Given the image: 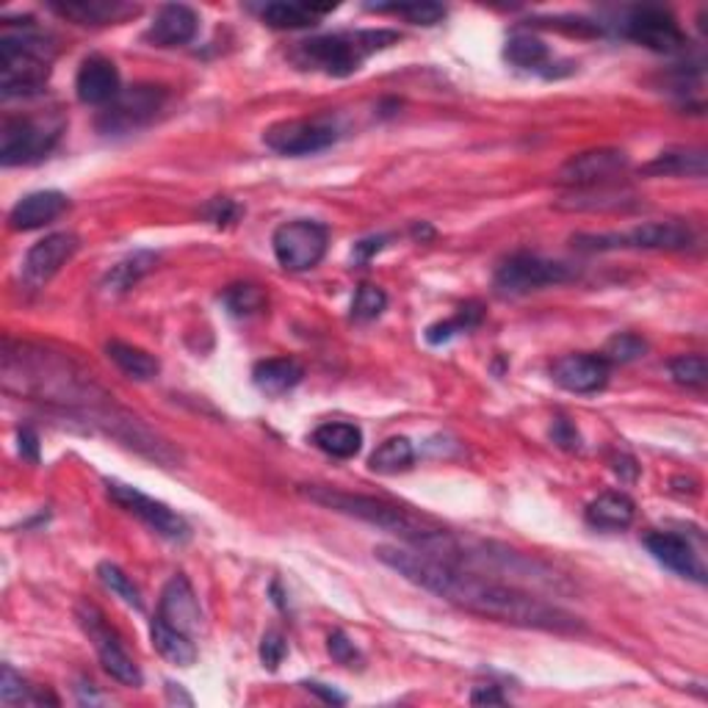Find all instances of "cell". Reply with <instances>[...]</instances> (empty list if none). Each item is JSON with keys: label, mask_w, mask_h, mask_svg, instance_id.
Wrapping results in <instances>:
<instances>
[{"label": "cell", "mask_w": 708, "mask_h": 708, "mask_svg": "<svg viewBox=\"0 0 708 708\" xmlns=\"http://www.w3.org/2000/svg\"><path fill=\"white\" fill-rule=\"evenodd\" d=\"M374 553L382 564H387L409 584L427 589V593L438 595V598L449 600L471 615L507 622V626L537 628V631L576 633L584 628L571 611L559 609V606L548 604V600L537 598L515 584L484 576V573L438 562V559L413 551V548L380 546Z\"/></svg>", "instance_id": "6da1fadb"}, {"label": "cell", "mask_w": 708, "mask_h": 708, "mask_svg": "<svg viewBox=\"0 0 708 708\" xmlns=\"http://www.w3.org/2000/svg\"><path fill=\"white\" fill-rule=\"evenodd\" d=\"M302 493H305L311 502L333 509V513L349 515V518H358L363 520V524L377 526V529L387 531V535H396L398 540L407 542V548L420 553L427 551V548L446 531L443 526L435 524L427 515H418L413 513V509L385 502V498H374V495L344 493V490L333 487H302Z\"/></svg>", "instance_id": "7a4b0ae2"}, {"label": "cell", "mask_w": 708, "mask_h": 708, "mask_svg": "<svg viewBox=\"0 0 708 708\" xmlns=\"http://www.w3.org/2000/svg\"><path fill=\"white\" fill-rule=\"evenodd\" d=\"M56 56L50 36L34 29L25 20L20 31H7L0 36V89L3 100L34 98L45 89L50 78V64Z\"/></svg>", "instance_id": "3957f363"}, {"label": "cell", "mask_w": 708, "mask_h": 708, "mask_svg": "<svg viewBox=\"0 0 708 708\" xmlns=\"http://www.w3.org/2000/svg\"><path fill=\"white\" fill-rule=\"evenodd\" d=\"M396 31H344V34L316 36V40L302 42L294 53L296 64L305 69H322L327 76L346 78L358 72L360 64L377 50L396 45Z\"/></svg>", "instance_id": "277c9868"}, {"label": "cell", "mask_w": 708, "mask_h": 708, "mask_svg": "<svg viewBox=\"0 0 708 708\" xmlns=\"http://www.w3.org/2000/svg\"><path fill=\"white\" fill-rule=\"evenodd\" d=\"M64 131L61 120H31V116H9L0 133V161L3 167L36 164L56 147Z\"/></svg>", "instance_id": "5b68a950"}, {"label": "cell", "mask_w": 708, "mask_h": 708, "mask_svg": "<svg viewBox=\"0 0 708 708\" xmlns=\"http://www.w3.org/2000/svg\"><path fill=\"white\" fill-rule=\"evenodd\" d=\"M578 249H653V252H681L695 244V233L686 222H648L622 236H576Z\"/></svg>", "instance_id": "8992f818"}, {"label": "cell", "mask_w": 708, "mask_h": 708, "mask_svg": "<svg viewBox=\"0 0 708 708\" xmlns=\"http://www.w3.org/2000/svg\"><path fill=\"white\" fill-rule=\"evenodd\" d=\"M76 617H78V626L83 628V633H87L89 642H92L94 651H98V659L100 664H103L105 673L125 686H142V670L136 667L133 656L125 651L120 633L105 622L103 611H100L94 604H87V600H83V604H78Z\"/></svg>", "instance_id": "52a82bcc"}, {"label": "cell", "mask_w": 708, "mask_h": 708, "mask_svg": "<svg viewBox=\"0 0 708 708\" xmlns=\"http://www.w3.org/2000/svg\"><path fill=\"white\" fill-rule=\"evenodd\" d=\"M573 277L571 266L559 260H546L540 255L518 252L504 260L495 271V291L504 296H520L529 291L548 289V285H562Z\"/></svg>", "instance_id": "ba28073f"}, {"label": "cell", "mask_w": 708, "mask_h": 708, "mask_svg": "<svg viewBox=\"0 0 708 708\" xmlns=\"http://www.w3.org/2000/svg\"><path fill=\"white\" fill-rule=\"evenodd\" d=\"M327 227L313 220L285 222V225L277 227L274 238H271L277 263L289 271H307L322 263V258L327 255Z\"/></svg>", "instance_id": "9c48e42d"}, {"label": "cell", "mask_w": 708, "mask_h": 708, "mask_svg": "<svg viewBox=\"0 0 708 708\" xmlns=\"http://www.w3.org/2000/svg\"><path fill=\"white\" fill-rule=\"evenodd\" d=\"M164 100H167L164 87L138 83V87L122 89V92L103 109L98 127L103 133H109V136H122V133L138 131V127H145L150 120H156Z\"/></svg>", "instance_id": "30bf717a"}, {"label": "cell", "mask_w": 708, "mask_h": 708, "mask_svg": "<svg viewBox=\"0 0 708 708\" xmlns=\"http://www.w3.org/2000/svg\"><path fill=\"white\" fill-rule=\"evenodd\" d=\"M263 142L280 156H313L338 142V127L329 120H285L271 125Z\"/></svg>", "instance_id": "8fae6325"}, {"label": "cell", "mask_w": 708, "mask_h": 708, "mask_svg": "<svg viewBox=\"0 0 708 708\" xmlns=\"http://www.w3.org/2000/svg\"><path fill=\"white\" fill-rule=\"evenodd\" d=\"M105 487H109L111 502L120 504L125 513L136 515V518L142 520V524L150 526L156 535L167 537V540H178V542L189 537V524H186V520L180 518L175 509H169L167 504L156 502V498L145 495L142 490L131 487V484L109 482Z\"/></svg>", "instance_id": "7c38bea8"}, {"label": "cell", "mask_w": 708, "mask_h": 708, "mask_svg": "<svg viewBox=\"0 0 708 708\" xmlns=\"http://www.w3.org/2000/svg\"><path fill=\"white\" fill-rule=\"evenodd\" d=\"M628 158L620 150H587L567 158L559 169V183L571 189H600V186H615L626 175Z\"/></svg>", "instance_id": "4fadbf2b"}, {"label": "cell", "mask_w": 708, "mask_h": 708, "mask_svg": "<svg viewBox=\"0 0 708 708\" xmlns=\"http://www.w3.org/2000/svg\"><path fill=\"white\" fill-rule=\"evenodd\" d=\"M626 36L637 45H645L656 53H673L686 45V36L681 31L678 20L667 9L640 7L633 9L626 20Z\"/></svg>", "instance_id": "5bb4252c"}, {"label": "cell", "mask_w": 708, "mask_h": 708, "mask_svg": "<svg viewBox=\"0 0 708 708\" xmlns=\"http://www.w3.org/2000/svg\"><path fill=\"white\" fill-rule=\"evenodd\" d=\"M78 236L72 233H53V236L42 238L40 244L29 249L23 260V282L25 289H42L47 280L58 274L64 263L78 252Z\"/></svg>", "instance_id": "9a60e30c"}, {"label": "cell", "mask_w": 708, "mask_h": 708, "mask_svg": "<svg viewBox=\"0 0 708 708\" xmlns=\"http://www.w3.org/2000/svg\"><path fill=\"white\" fill-rule=\"evenodd\" d=\"M611 366L606 363L600 355H587V351H578V355H564L553 363L551 377L559 387L571 393H598L604 391L606 382H609Z\"/></svg>", "instance_id": "2e32d148"}, {"label": "cell", "mask_w": 708, "mask_h": 708, "mask_svg": "<svg viewBox=\"0 0 708 708\" xmlns=\"http://www.w3.org/2000/svg\"><path fill=\"white\" fill-rule=\"evenodd\" d=\"M648 551L653 553L656 562H662L667 571L678 573V576L692 578V582L703 584L706 582V567L697 559L695 548L684 540L681 535H673V531H651L645 537Z\"/></svg>", "instance_id": "e0dca14e"}, {"label": "cell", "mask_w": 708, "mask_h": 708, "mask_svg": "<svg viewBox=\"0 0 708 708\" xmlns=\"http://www.w3.org/2000/svg\"><path fill=\"white\" fill-rule=\"evenodd\" d=\"M120 72L105 56H89L76 78V94L87 105H109L120 94Z\"/></svg>", "instance_id": "ac0fdd59"}, {"label": "cell", "mask_w": 708, "mask_h": 708, "mask_svg": "<svg viewBox=\"0 0 708 708\" xmlns=\"http://www.w3.org/2000/svg\"><path fill=\"white\" fill-rule=\"evenodd\" d=\"M196 31H200V18H196L194 9L186 7V3H167V7L158 9L145 40L158 47H178L189 45Z\"/></svg>", "instance_id": "d6986e66"}, {"label": "cell", "mask_w": 708, "mask_h": 708, "mask_svg": "<svg viewBox=\"0 0 708 708\" xmlns=\"http://www.w3.org/2000/svg\"><path fill=\"white\" fill-rule=\"evenodd\" d=\"M69 207L67 194L61 191H34V194L23 196L9 214V227L12 231H40V227L50 225L53 220L64 214Z\"/></svg>", "instance_id": "ffe728a7"}, {"label": "cell", "mask_w": 708, "mask_h": 708, "mask_svg": "<svg viewBox=\"0 0 708 708\" xmlns=\"http://www.w3.org/2000/svg\"><path fill=\"white\" fill-rule=\"evenodd\" d=\"M158 617H164L169 626L180 628V631L189 633V637L200 628V604H196L194 589H191L189 578H186L183 573H178V576L164 587Z\"/></svg>", "instance_id": "44dd1931"}, {"label": "cell", "mask_w": 708, "mask_h": 708, "mask_svg": "<svg viewBox=\"0 0 708 708\" xmlns=\"http://www.w3.org/2000/svg\"><path fill=\"white\" fill-rule=\"evenodd\" d=\"M56 14L76 20L78 25H109L136 18L138 7L122 3V0H67V3H50Z\"/></svg>", "instance_id": "7402d4cb"}, {"label": "cell", "mask_w": 708, "mask_h": 708, "mask_svg": "<svg viewBox=\"0 0 708 708\" xmlns=\"http://www.w3.org/2000/svg\"><path fill=\"white\" fill-rule=\"evenodd\" d=\"M637 518V504L628 498L626 493H604L598 495L593 504L587 507V524L593 529H604V531H620L628 529Z\"/></svg>", "instance_id": "603a6c76"}, {"label": "cell", "mask_w": 708, "mask_h": 708, "mask_svg": "<svg viewBox=\"0 0 708 708\" xmlns=\"http://www.w3.org/2000/svg\"><path fill=\"white\" fill-rule=\"evenodd\" d=\"M153 648L161 653L167 662L178 664V667H191L196 662V645L189 633H183L180 628L169 626L164 617H156L150 626Z\"/></svg>", "instance_id": "cb8c5ba5"}, {"label": "cell", "mask_w": 708, "mask_h": 708, "mask_svg": "<svg viewBox=\"0 0 708 708\" xmlns=\"http://www.w3.org/2000/svg\"><path fill=\"white\" fill-rule=\"evenodd\" d=\"M313 443L335 460H351V457H358L360 446H363V432L355 424L333 420V424H322L313 432Z\"/></svg>", "instance_id": "d4e9b609"}, {"label": "cell", "mask_w": 708, "mask_h": 708, "mask_svg": "<svg viewBox=\"0 0 708 708\" xmlns=\"http://www.w3.org/2000/svg\"><path fill=\"white\" fill-rule=\"evenodd\" d=\"M305 377L302 366L291 358H274V360H263V363L255 366L252 380L255 385L260 387L269 396H280V393H289L291 387H296Z\"/></svg>", "instance_id": "484cf974"}, {"label": "cell", "mask_w": 708, "mask_h": 708, "mask_svg": "<svg viewBox=\"0 0 708 708\" xmlns=\"http://www.w3.org/2000/svg\"><path fill=\"white\" fill-rule=\"evenodd\" d=\"M105 351H109L111 363H114L122 374L131 377V380L147 382L158 374V369H161L150 351L138 349V346L133 344H125V340H111V344L105 346Z\"/></svg>", "instance_id": "4316f807"}, {"label": "cell", "mask_w": 708, "mask_h": 708, "mask_svg": "<svg viewBox=\"0 0 708 708\" xmlns=\"http://www.w3.org/2000/svg\"><path fill=\"white\" fill-rule=\"evenodd\" d=\"M642 175H656V178H670V175H686V178H703L706 175V153L703 150H667L653 158L651 164L642 167Z\"/></svg>", "instance_id": "83f0119b"}, {"label": "cell", "mask_w": 708, "mask_h": 708, "mask_svg": "<svg viewBox=\"0 0 708 708\" xmlns=\"http://www.w3.org/2000/svg\"><path fill=\"white\" fill-rule=\"evenodd\" d=\"M329 7H311V3H269L263 7L260 18L271 29H307L316 25Z\"/></svg>", "instance_id": "f1b7e54d"}, {"label": "cell", "mask_w": 708, "mask_h": 708, "mask_svg": "<svg viewBox=\"0 0 708 708\" xmlns=\"http://www.w3.org/2000/svg\"><path fill=\"white\" fill-rule=\"evenodd\" d=\"M415 451L413 443L407 438H391L380 446V449L371 454L369 465L374 473H385V476H393V473H402L413 465Z\"/></svg>", "instance_id": "f546056e"}, {"label": "cell", "mask_w": 708, "mask_h": 708, "mask_svg": "<svg viewBox=\"0 0 708 708\" xmlns=\"http://www.w3.org/2000/svg\"><path fill=\"white\" fill-rule=\"evenodd\" d=\"M504 56H507L515 67L537 69L548 61V47H546V42H540L537 36L515 34V36H509Z\"/></svg>", "instance_id": "4dcf8cb0"}, {"label": "cell", "mask_w": 708, "mask_h": 708, "mask_svg": "<svg viewBox=\"0 0 708 708\" xmlns=\"http://www.w3.org/2000/svg\"><path fill=\"white\" fill-rule=\"evenodd\" d=\"M0 700L7 706H36V703H56V697H47L45 692H34V686L25 684L12 667H3V678H0Z\"/></svg>", "instance_id": "1f68e13d"}, {"label": "cell", "mask_w": 708, "mask_h": 708, "mask_svg": "<svg viewBox=\"0 0 708 708\" xmlns=\"http://www.w3.org/2000/svg\"><path fill=\"white\" fill-rule=\"evenodd\" d=\"M153 266H156V255H153V252L131 255V258H125L122 263H116L114 269H111L109 285L114 291L133 289V285H136V282L153 269Z\"/></svg>", "instance_id": "d6a6232c"}, {"label": "cell", "mask_w": 708, "mask_h": 708, "mask_svg": "<svg viewBox=\"0 0 708 708\" xmlns=\"http://www.w3.org/2000/svg\"><path fill=\"white\" fill-rule=\"evenodd\" d=\"M98 576H100V582H103V587L109 589V593H114L122 604H127L131 609H136V611L145 609V600H142L138 587L125 576V573L120 571V567H116V564L103 562L98 567Z\"/></svg>", "instance_id": "836d02e7"}, {"label": "cell", "mask_w": 708, "mask_h": 708, "mask_svg": "<svg viewBox=\"0 0 708 708\" xmlns=\"http://www.w3.org/2000/svg\"><path fill=\"white\" fill-rule=\"evenodd\" d=\"M479 322H482V307H479L476 302H471V305L460 307L457 318L432 324V327L427 329V340H429V344H446V340H451L454 335H460V333H465V329L476 327Z\"/></svg>", "instance_id": "e575fe53"}, {"label": "cell", "mask_w": 708, "mask_h": 708, "mask_svg": "<svg viewBox=\"0 0 708 708\" xmlns=\"http://www.w3.org/2000/svg\"><path fill=\"white\" fill-rule=\"evenodd\" d=\"M670 374L678 385L692 387V391H703L708 385V363L703 355H681L670 363Z\"/></svg>", "instance_id": "d590c367"}, {"label": "cell", "mask_w": 708, "mask_h": 708, "mask_svg": "<svg viewBox=\"0 0 708 708\" xmlns=\"http://www.w3.org/2000/svg\"><path fill=\"white\" fill-rule=\"evenodd\" d=\"M645 351H648V344L640 338V335L620 333V335H615V338H609V344H606V349L600 358H604L609 366L611 363L626 366V363H633V360L645 358Z\"/></svg>", "instance_id": "8d00e7d4"}, {"label": "cell", "mask_w": 708, "mask_h": 708, "mask_svg": "<svg viewBox=\"0 0 708 708\" xmlns=\"http://www.w3.org/2000/svg\"><path fill=\"white\" fill-rule=\"evenodd\" d=\"M225 305L231 307L233 316H252V313H260L266 307V294L258 289V285H231L225 291Z\"/></svg>", "instance_id": "74e56055"}, {"label": "cell", "mask_w": 708, "mask_h": 708, "mask_svg": "<svg viewBox=\"0 0 708 708\" xmlns=\"http://www.w3.org/2000/svg\"><path fill=\"white\" fill-rule=\"evenodd\" d=\"M387 307L385 291L377 285H360L355 302H351V318L355 322H374L382 316V311Z\"/></svg>", "instance_id": "f35d334b"}, {"label": "cell", "mask_w": 708, "mask_h": 708, "mask_svg": "<svg viewBox=\"0 0 708 708\" xmlns=\"http://www.w3.org/2000/svg\"><path fill=\"white\" fill-rule=\"evenodd\" d=\"M377 12H391L402 14L409 23L415 25H435L446 18V9L438 3H393V7H371Z\"/></svg>", "instance_id": "ab89813d"}, {"label": "cell", "mask_w": 708, "mask_h": 708, "mask_svg": "<svg viewBox=\"0 0 708 708\" xmlns=\"http://www.w3.org/2000/svg\"><path fill=\"white\" fill-rule=\"evenodd\" d=\"M285 653H289V645L282 640V633L266 631L263 640H260V662H263V667L277 670L282 664V659H285Z\"/></svg>", "instance_id": "60d3db41"}, {"label": "cell", "mask_w": 708, "mask_h": 708, "mask_svg": "<svg viewBox=\"0 0 708 708\" xmlns=\"http://www.w3.org/2000/svg\"><path fill=\"white\" fill-rule=\"evenodd\" d=\"M329 653H333V659L338 664H344V667H358L363 659H360V651L355 648V642H349V637H346L344 631H335L329 633Z\"/></svg>", "instance_id": "b9f144b4"}, {"label": "cell", "mask_w": 708, "mask_h": 708, "mask_svg": "<svg viewBox=\"0 0 708 708\" xmlns=\"http://www.w3.org/2000/svg\"><path fill=\"white\" fill-rule=\"evenodd\" d=\"M207 216H211V222H216V225H227V222H233L238 216V207L233 205L231 200H225V196H220V200L211 202Z\"/></svg>", "instance_id": "7bdbcfd3"}, {"label": "cell", "mask_w": 708, "mask_h": 708, "mask_svg": "<svg viewBox=\"0 0 708 708\" xmlns=\"http://www.w3.org/2000/svg\"><path fill=\"white\" fill-rule=\"evenodd\" d=\"M551 435H553V443H559L562 449H578V432L564 418H559L557 424H553Z\"/></svg>", "instance_id": "ee69618b"}, {"label": "cell", "mask_w": 708, "mask_h": 708, "mask_svg": "<svg viewBox=\"0 0 708 708\" xmlns=\"http://www.w3.org/2000/svg\"><path fill=\"white\" fill-rule=\"evenodd\" d=\"M471 703L473 706H502V703H507V697L498 692V686H476Z\"/></svg>", "instance_id": "f6af8a7d"}, {"label": "cell", "mask_w": 708, "mask_h": 708, "mask_svg": "<svg viewBox=\"0 0 708 708\" xmlns=\"http://www.w3.org/2000/svg\"><path fill=\"white\" fill-rule=\"evenodd\" d=\"M20 454L31 462H40V438L34 429H20Z\"/></svg>", "instance_id": "bcb514c9"}, {"label": "cell", "mask_w": 708, "mask_h": 708, "mask_svg": "<svg viewBox=\"0 0 708 708\" xmlns=\"http://www.w3.org/2000/svg\"><path fill=\"white\" fill-rule=\"evenodd\" d=\"M305 686H307V689H311V692H316V695H322L324 700H327V703H344V697L335 695V692H329V689H324L322 684H305Z\"/></svg>", "instance_id": "7dc6e473"}]
</instances>
